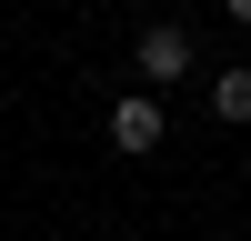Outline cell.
<instances>
[{
	"label": "cell",
	"instance_id": "cell-1",
	"mask_svg": "<svg viewBox=\"0 0 251 241\" xmlns=\"http://www.w3.org/2000/svg\"><path fill=\"white\" fill-rule=\"evenodd\" d=\"M131 71H141V91H171V80L201 71V50H191V30H181V20H151V30L131 40Z\"/></svg>",
	"mask_w": 251,
	"mask_h": 241
},
{
	"label": "cell",
	"instance_id": "cell-2",
	"mask_svg": "<svg viewBox=\"0 0 251 241\" xmlns=\"http://www.w3.org/2000/svg\"><path fill=\"white\" fill-rule=\"evenodd\" d=\"M111 151H161V91H141V80H131V91H121L111 100Z\"/></svg>",
	"mask_w": 251,
	"mask_h": 241
},
{
	"label": "cell",
	"instance_id": "cell-3",
	"mask_svg": "<svg viewBox=\"0 0 251 241\" xmlns=\"http://www.w3.org/2000/svg\"><path fill=\"white\" fill-rule=\"evenodd\" d=\"M211 120H231V131H251V60H231V71H211Z\"/></svg>",
	"mask_w": 251,
	"mask_h": 241
},
{
	"label": "cell",
	"instance_id": "cell-4",
	"mask_svg": "<svg viewBox=\"0 0 251 241\" xmlns=\"http://www.w3.org/2000/svg\"><path fill=\"white\" fill-rule=\"evenodd\" d=\"M221 20H241V30H251V0H221Z\"/></svg>",
	"mask_w": 251,
	"mask_h": 241
}]
</instances>
